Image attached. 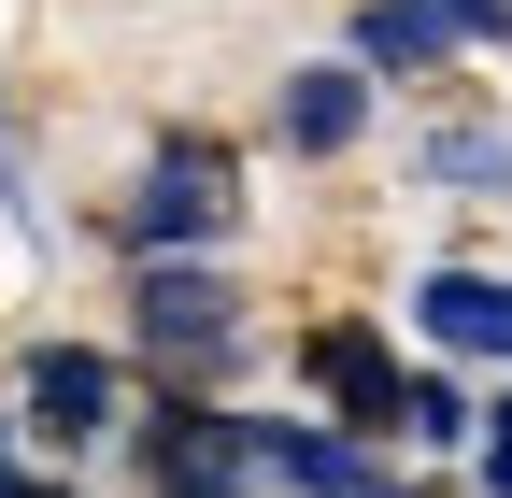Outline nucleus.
<instances>
[{
  "label": "nucleus",
  "mask_w": 512,
  "mask_h": 498,
  "mask_svg": "<svg viewBox=\"0 0 512 498\" xmlns=\"http://www.w3.org/2000/svg\"><path fill=\"white\" fill-rule=\"evenodd\" d=\"M128 328H143V356H157V370H214V356L242 342L228 285H214L200 257H143V285H128Z\"/></svg>",
  "instance_id": "nucleus-1"
},
{
  "label": "nucleus",
  "mask_w": 512,
  "mask_h": 498,
  "mask_svg": "<svg viewBox=\"0 0 512 498\" xmlns=\"http://www.w3.org/2000/svg\"><path fill=\"white\" fill-rule=\"evenodd\" d=\"M242 214V185H228V157L214 143H157V171H143V200H128V242L143 257H185V242H214Z\"/></svg>",
  "instance_id": "nucleus-2"
},
{
  "label": "nucleus",
  "mask_w": 512,
  "mask_h": 498,
  "mask_svg": "<svg viewBox=\"0 0 512 498\" xmlns=\"http://www.w3.org/2000/svg\"><path fill=\"white\" fill-rule=\"evenodd\" d=\"M157 498H242L256 484V413H200V399H171L157 413V442H143Z\"/></svg>",
  "instance_id": "nucleus-3"
},
{
  "label": "nucleus",
  "mask_w": 512,
  "mask_h": 498,
  "mask_svg": "<svg viewBox=\"0 0 512 498\" xmlns=\"http://www.w3.org/2000/svg\"><path fill=\"white\" fill-rule=\"evenodd\" d=\"M256 484H285V498H413L370 442H342V427H285V413H256Z\"/></svg>",
  "instance_id": "nucleus-4"
},
{
  "label": "nucleus",
  "mask_w": 512,
  "mask_h": 498,
  "mask_svg": "<svg viewBox=\"0 0 512 498\" xmlns=\"http://www.w3.org/2000/svg\"><path fill=\"white\" fill-rule=\"evenodd\" d=\"M114 399H128V370H114L100 342H43V356H29V427H43V442H100Z\"/></svg>",
  "instance_id": "nucleus-5"
},
{
  "label": "nucleus",
  "mask_w": 512,
  "mask_h": 498,
  "mask_svg": "<svg viewBox=\"0 0 512 498\" xmlns=\"http://www.w3.org/2000/svg\"><path fill=\"white\" fill-rule=\"evenodd\" d=\"M313 385H328L342 442H384V427H399V356H384L370 328H313Z\"/></svg>",
  "instance_id": "nucleus-6"
},
{
  "label": "nucleus",
  "mask_w": 512,
  "mask_h": 498,
  "mask_svg": "<svg viewBox=\"0 0 512 498\" xmlns=\"http://www.w3.org/2000/svg\"><path fill=\"white\" fill-rule=\"evenodd\" d=\"M413 314H427L441 356H512V271H427Z\"/></svg>",
  "instance_id": "nucleus-7"
},
{
  "label": "nucleus",
  "mask_w": 512,
  "mask_h": 498,
  "mask_svg": "<svg viewBox=\"0 0 512 498\" xmlns=\"http://www.w3.org/2000/svg\"><path fill=\"white\" fill-rule=\"evenodd\" d=\"M356 114H370V86L342 72V57H328V72H285V143H299V157H342Z\"/></svg>",
  "instance_id": "nucleus-8"
},
{
  "label": "nucleus",
  "mask_w": 512,
  "mask_h": 498,
  "mask_svg": "<svg viewBox=\"0 0 512 498\" xmlns=\"http://www.w3.org/2000/svg\"><path fill=\"white\" fill-rule=\"evenodd\" d=\"M356 57H370V72H441L456 43H441V29L413 15V0H370V15H356Z\"/></svg>",
  "instance_id": "nucleus-9"
},
{
  "label": "nucleus",
  "mask_w": 512,
  "mask_h": 498,
  "mask_svg": "<svg viewBox=\"0 0 512 498\" xmlns=\"http://www.w3.org/2000/svg\"><path fill=\"white\" fill-rule=\"evenodd\" d=\"M427 171L456 185V200H512V143H498V129H441V143H427Z\"/></svg>",
  "instance_id": "nucleus-10"
},
{
  "label": "nucleus",
  "mask_w": 512,
  "mask_h": 498,
  "mask_svg": "<svg viewBox=\"0 0 512 498\" xmlns=\"http://www.w3.org/2000/svg\"><path fill=\"white\" fill-rule=\"evenodd\" d=\"M441 43H512V0H413Z\"/></svg>",
  "instance_id": "nucleus-11"
},
{
  "label": "nucleus",
  "mask_w": 512,
  "mask_h": 498,
  "mask_svg": "<svg viewBox=\"0 0 512 498\" xmlns=\"http://www.w3.org/2000/svg\"><path fill=\"white\" fill-rule=\"evenodd\" d=\"M399 427H413V442H470V399L456 385H399Z\"/></svg>",
  "instance_id": "nucleus-12"
},
{
  "label": "nucleus",
  "mask_w": 512,
  "mask_h": 498,
  "mask_svg": "<svg viewBox=\"0 0 512 498\" xmlns=\"http://www.w3.org/2000/svg\"><path fill=\"white\" fill-rule=\"evenodd\" d=\"M484 498H512V399L484 413Z\"/></svg>",
  "instance_id": "nucleus-13"
}]
</instances>
